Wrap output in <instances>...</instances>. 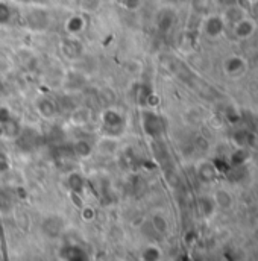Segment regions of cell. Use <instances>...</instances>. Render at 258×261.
<instances>
[{
  "mask_svg": "<svg viewBox=\"0 0 258 261\" xmlns=\"http://www.w3.org/2000/svg\"><path fill=\"white\" fill-rule=\"evenodd\" d=\"M70 147H71L73 155L76 158H88L93 153V150H94V147L87 140H78V141L71 143Z\"/></svg>",
  "mask_w": 258,
  "mask_h": 261,
  "instance_id": "cell-18",
  "label": "cell"
},
{
  "mask_svg": "<svg viewBox=\"0 0 258 261\" xmlns=\"http://www.w3.org/2000/svg\"><path fill=\"white\" fill-rule=\"evenodd\" d=\"M257 31V23L254 18L251 17H243L242 20H239L237 23L233 24V35L237 38V40H249Z\"/></svg>",
  "mask_w": 258,
  "mask_h": 261,
  "instance_id": "cell-9",
  "label": "cell"
},
{
  "mask_svg": "<svg viewBox=\"0 0 258 261\" xmlns=\"http://www.w3.org/2000/svg\"><path fill=\"white\" fill-rule=\"evenodd\" d=\"M35 110L38 116L44 120H54L58 116V103L49 96L38 97L35 102Z\"/></svg>",
  "mask_w": 258,
  "mask_h": 261,
  "instance_id": "cell-10",
  "label": "cell"
},
{
  "mask_svg": "<svg viewBox=\"0 0 258 261\" xmlns=\"http://www.w3.org/2000/svg\"><path fill=\"white\" fill-rule=\"evenodd\" d=\"M11 119H14L12 113L6 107H0V126L5 125L6 122H9Z\"/></svg>",
  "mask_w": 258,
  "mask_h": 261,
  "instance_id": "cell-27",
  "label": "cell"
},
{
  "mask_svg": "<svg viewBox=\"0 0 258 261\" xmlns=\"http://www.w3.org/2000/svg\"><path fill=\"white\" fill-rule=\"evenodd\" d=\"M24 26L34 32H44L50 26V12L43 6H32L23 15Z\"/></svg>",
  "mask_w": 258,
  "mask_h": 261,
  "instance_id": "cell-2",
  "label": "cell"
},
{
  "mask_svg": "<svg viewBox=\"0 0 258 261\" xmlns=\"http://www.w3.org/2000/svg\"><path fill=\"white\" fill-rule=\"evenodd\" d=\"M126 117L117 108H107L100 114V132L102 135L120 138L126 130Z\"/></svg>",
  "mask_w": 258,
  "mask_h": 261,
  "instance_id": "cell-1",
  "label": "cell"
},
{
  "mask_svg": "<svg viewBox=\"0 0 258 261\" xmlns=\"http://www.w3.org/2000/svg\"><path fill=\"white\" fill-rule=\"evenodd\" d=\"M196 173H197V178L200 179V182H203V184H213L217 179V167L214 166V163H211L208 160H203L197 164Z\"/></svg>",
  "mask_w": 258,
  "mask_h": 261,
  "instance_id": "cell-12",
  "label": "cell"
},
{
  "mask_svg": "<svg viewBox=\"0 0 258 261\" xmlns=\"http://www.w3.org/2000/svg\"><path fill=\"white\" fill-rule=\"evenodd\" d=\"M197 206H199V211H200V214L203 216V217H211L214 213H216V210H217V206H216V202H214V199H213V196H202V197H199V200H197Z\"/></svg>",
  "mask_w": 258,
  "mask_h": 261,
  "instance_id": "cell-19",
  "label": "cell"
},
{
  "mask_svg": "<svg viewBox=\"0 0 258 261\" xmlns=\"http://www.w3.org/2000/svg\"><path fill=\"white\" fill-rule=\"evenodd\" d=\"M223 8H226V6H233V5H239V2L240 0H217Z\"/></svg>",
  "mask_w": 258,
  "mask_h": 261,
  "instance_id": "cell-29",
  "label": "cell"
},
{
  "mask_svg": "<svg viewBox=\"0 0 258 261\" xmlns=\"http://www.w3.org/2000/svg\"><path fill=\"white\" fill-rule=\"evenodd\" d=\"M17 147L23 152H31L40 146V134L35 128H21L20 134L15 137Z\"/></svg>",
  "mask_w": 258,
  "mask_h": 261,
  "instance_id": "cell-6",
  "label": "cell"
},
{
  "mask_svg": "<svg viewBox=\"0 0 258 261\" xmlns=\"http://www.w3.org/2000/svg\"><path fill=\"white\" fill-rule=\"evenodd\" d=\"M43 228H44V232H46L49 237H58V236L61 234L63 228H64V222H63L60 217L52 216V217H49V219L44 222Z\"/></svg>",
  "mask_w": 258,
  "mask_h": 261,
  "instance_id": "cell-17",
  "label": "cell"
},
{
  "mask_svg": "<svg viewBox=\"0 0 258 261\" xmlns=\"http://www.w3.org/2000/svg\"><path fill=\"white\" fill-rule=\"evenodd\" d=\"M21 128H23V126H21L15 119H11L9 122H6L5 125L0 126L2 134H3L5 137H8V138H12V140H15V137L20 134Z\"/></svg>",
  "mask_w": 258,
  "mask_h": 261,
  "instance_id": "cell-23",
  "label": "cell"
},
{
  "mask_svg": "<svg viewBox=\"0 0 258 261\" xmlns=\"http://www.w3.org/2000/svg\"><path fill=\"white\" fill-rule=\"evenodd\" d=\"M65 32L68 34V35H73V37H78V35H81L84 31H85V28H87V21H85V18L82 17V15H79V14H73V15H70L67 20H65Z\"/></svg>",
  "mask_w": 258,
  "mask_h": 261,
  "instance_id": "cell-14",
  "label": "cell"
},
{
  "mask_svg": "<svg viewBox=\"0 0 258 261\" xmlns=\"http://www.w3.org/2000/svg\"><path fill=\"white\" fill-rule=\"evenodd\" d=\"M96 149L105 155H111L116 153L119 150V138L116 137H108V135H102V138L97 141Z\"/></svg>",
  "mask_w": 258,
  "mask_h": 261,
  "instance_id": "cell-16",
  "label": "cell"
},
{
  "mask_svg": "<svg viewBox=\"0 0 258 261\" xmlns=\"http://www.w3.org/2000/svg\"><path fill=\"white\" fill-rule=\"evenodd\" d=\"M246 68H248V63L242 55H229L223 61V73L233 79L243 76Z\"/></svg>",
  "mask_w": 258,
  "mask_h": 261,
  "instance_id": "cell-8",
  "label": "cell"
},
{
  "mask_svg": "<svg viewBox=\"0 0 258 261\" xmlns=\"http://www.w3.org/2000/svg\"><path fill=\"white\" fill-rule=\"evenodd\" d=\"M213 199L216 202V206L222 210H228L233 205V196L225 189H217L213 195Z\"/></svg>",
  "mask_w": 258,
  "mask_h": 261,
  "instance_id": "cell-21",
  "label": "cell"
},
{
  "mask_svg": "<svg viewBox=\"0 0 258 261\" xmlns=\"http://www.w3.org/2000/svg\"><path fill=\"white\" fill-rule=\"evenodd\" d=\"M17 2H21V3H31V2H34V0H17Z\"/></svg>",
  "mask_w": 258,
  "mask_h": 261,
  "instance_id": "cell-30",
  "label": "cell"
},
{
  "mask_svg": "<svg viewBox=\"0 0 258 261\" xmlns=\"http://www.w3.org/2000/svg\"><path fill=\"white\" fill-rule=\"evenodd\" d=\"M14 18V11L8 2L0 0V26H6L12 21Z\"/></svg>",
  "mask_w": 258,
  "mask_h": 261,
  "instance_id": "cell-24",
  "label": "cell"
},
{
  "mask_svg": "<svg viewBox=\"0 0 258 261\" xmlns=\"http://www.w3.org/2000/svg\"><path fill=\"white\" fill-rule=\"evenodd\" d=\"M152 228L160 234V236H166L170 229V223L167 220V217L163 213H155L150 219Z\"/></svg>",
  "mask_w": 258,
  "mask_h": 261,
  "instance_id": "cell-20",
  "label": "cell"
},
{
  "mask_svg": "<svg viewBox=\"0 0 258 261\" xmlns=\"http://www.w3.org/2000/svg\"><path fill=\"white\" fill-rule=\"evenodd\" d=\"M141 260L143 261H160L161 260V251L160 248L150 245V246H146L141 252Z\"/></svg>",
  "mask_w": 258,
  "mask_h": 261,
  "instance_id": "cell-25",
  "label": "cell"
},
{
  "mask_svg": "<svg viewBox=\"0 0 258 261\" xmlns=\"http://www.w3.org/2000/svg\"><path fill=\"white\" fill-rule=\"evenodd\" d=\"M132 99L140 108H152V100L155 99V93L149 84L137 82L132 87Z\"/></svg>",
  "mask_w": 258,
  "mask_h": 261,
  "instance_id": "cell-7",
  "label": "cell"
},
{
  "mask_svg": "<svg viewBox=\"0 0 258 261\" xmlns=\"http://www.w3.org/2000/svg\"><path fill=\"white\" fill-rule=\"evenodd\" d=\"M110 261H119V260H110Z\"/></svg>",
  "mask_w": 258,
  "mask_h": 261,
  "instance_id": "cell-31",
  "label": "cell"
},
{
  "mask_svg": "<svg viewBox=\"0 0 258 261\" xmlns=\"http://www.w3.org/2000/svg\"><path fill=\"white\" fill-rule=\"evenodd\" d=\"M157 29L161 34H167L173 29L176 23V12L172 8H163L157 14Z\"/></svg>",
  "mask_w": 258,
  "mask_h": 261,
  "instance_id": "cell-11",
  "label": "cell"
},
{
  "mask_svg": "<svg viewBox=\"0 0 258 261\" xmlns=\"http://www.w3.org/2000/svg\"><path fill=\"white\" fill-rule=\"evenodd\" d=\"M67 184L70 187V190L74 193V195H82L84 189H85V179L82 178L81 173L78 172H71L67 178Z\"/></svg>",
  "mask_w": 258,
  "mask_h": 261,
  "instance_id": "cell-22",
  "label": "cell"
},
{
  "mask_svg": "<svg viewBox=\"0 0 258 261\" xmlns=\"http://www.w3.org/2000/svg\"><path fill=\"white\" fill-rule=\"evenodd\" d=\"M141 128L144 134L153 140H158L166 132V123L163 117L152 108H143L141 111Z\"/></svg>",
  "mask_w": 258,
  "mask_h": 261,
  "instance_id": "cell-3",
  "label": "cell"
},
{
  "mask_svg": "<svg viewBox=\"0 0 258 261\" xmlns=\"http://www.w3.org/2000/svg\"><path fill=\"white\" fill-rule=\"evenodd\" d=\"M60 52L67 61H76L84 54V44L78 37L67 35L60 44Z\"/></svg>",
  "mask_w": 258,
  "mask_h": 261,
  "instance_id": "cell-5",
  "label": "cell"
},
{
  "mask_svg": "<svg viewBox=\"0 0 258 261\" xmlns=\"http://www.w3.org/2000/svg\"><path fill=\"white\" fill-rule=\"evenodd\" d=\"M141 2L143 0H122L120 3L126 11H137L141 6Z\"/></svg>",
  "mask_w": 258,
  "mask_h": 261,
  "instance_id": "cell-26",
  "label": "cell"
},
{
  "mask_svg": "<svg viewBox=\"0 0 258 261\" xmlns=\"http://www.w3.org/2000/svg\"><path fill=\"white\" fill-rule=\"evenodd\" d=\"M74 2H81V0H74Z\"/></svg>",
  "mask_w": 258,
  "mask_h": 261,
  "instance_id": "cell-32",
  "label": "cell"
},
{
  "mask_svg": "<svg viewBox=\"0 0 258 261\" xmlns=\"http://www.w3.org/2000/svg\"><path fill=\"white\" fill-rule=\"evenodd\" d=\"M222 17H223L226 26H228V24L233 26V24L237 23L239 20H242L243 17H246V11H245L240 5H233V6H226V8H225Z\"/></svg>",
  "mask_w": 258,
  "mask_h": 261,
  "instance_id": "cell-15",
  "label": "cell"
},
{
  "mask_svg": "<svg viewBox=\"0 0 258 261\" xmlns=\"http://www.w3.org/2000/svg\"><path fill=\"white\" fill-rule=\"evenodd\" d=\"M252 2H257V0H252Z\"/></svg>",
  "mask_w": 258,
  "mask_h": 261,
  "instance_id": "cell-33",
  "label": "cell"
},
{
  "mask_svg": "<svg viewBox=\"0 0 258 261\" xmlns=\"http://www.w3.org/2000/svg\"><path fill=\"white\" fill-rule=\"evenodd\" d=\"M226 31V23L220 14H210L202 21V32L210 40L220 38Z\"/></svg>",
  "mask_w": 258,
  "mask_h": 261,
  "instance_id": "cell-4",
  "label": "cell"
},
{
  "mask_svg": "<svg viewBox=\"0 0 258 261\" xmlns=\"http://www.w3.org/2000/svg\"><path fill=\"white\" fill-rule=\"evenodd\" d=\"M9 167H11L9 158H8L3 152H0V173L8 172V170H9Z\"/></svg>",
  "mask_w": 258,
  "mask_h": 261,
  "instance_id": "cell-28",
  "label": "cell"
},
{
  "mask_svg": "<svg viewBox=\"0 0 258 261\" xmlns=\"http://www.w3.org/2000/svg\"><path fill=\"white\" fill-rule=\"evenodd\" d=\"M60 255L64 261H90L87 251L79 245H65Z\"/></svg>",
  "mask_w": 258,
  "mask_h": 261,
  "instance_id": "cell-13",
  "label": "cell"
}]
</instances>
